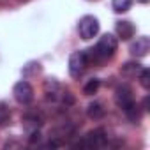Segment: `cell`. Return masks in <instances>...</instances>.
<instances>
[{
    "label": "cell",
    "mask_w": 150,
    "mask_h": 150,
    "mask_svg": "<svg viewBox=\"0 0 150 150\" xmlns=\"http://www.w3.org/2000/svg\"><path fill=\"white\" fill-rule=\"evenodd\" d=\"M99 87H101V81H99L97 78H92V80L83 87V94H85V96H94V94L99 90Z\"/></svg>",
    "instance_id": "17"
},
{
    "label": "cell",
    "mask_w": 150,
    "mask_h": 150,
    "mask_svg": "<svg viewBox=\"0 0 150 150\" xmlns=\"http://www.w3.org/2000/svg\"><path fill=\"white\" fill-rule=\"evenodd\" d=\"M41 72V64L39 62H30L23 67V76L25 78H30V76H35V74Z\"/></svg>",
    "instance_id": "16"
},
{
    "label": "cell",
    "mask_w": 150,
    "mask_h": 150,
    "mask_svg": "<svg viewBox=\"0 0 150 150\" xmlns=\"http://www.w3.org/2000/svg\"><path fill=\"white\" fill-rule=\"evenodd\" d=\"M0 4H2V0H0Z\"/></svg>",
    "instance_id": "21"
},
{
    "label": "cell",
    "mask_w": 150,
    "mask_h": 150,
    "mask_svg": "<svg viewBox=\"0 0 150 150\" xmlns=\"http://www.w3.org/2000/svg\"><path fill=\"white\" fill-rule=\"evenodd\" d=\"M42 124H44V117H42V113H39V111H27V113L23 115V127H25L27 132L37 131Z\"/></svg>",
    "instance_id": "7"
},
{
    "label": "cell",
    "mask_w": 150,
    "mask_h": 150,
    "mask_svg": "<svg viewBox=\"0 0 150 150\" xmlns=\"http://www.w3.org/2000/svg\"><path fill=\"white\" fill-rule=\"evenodd\" d=\"M115 30H117V35H118L122 41H129V39H131V37H134V34H136V28H134V25H132L131 21H127V20L117 21V25H115Z\"/></svg>",
    "instance_id": "10"
},
{
    "label": "cell",
    "mask_w": 150,
    "mask_h": 150,
    "mask_svg": "<svg viewBox=\"0 0 150 150\" xmlns=\"http://www.w3.org/2000/svg\"><path fill=\"white\" fill-rule=\"evenodd\" d=\"M141 69H143V65L139 62H125L120 67V74H122L124 78H127V80H134V78L139 76Z\"/></svg>",
    "instance_id": "11"
},
{
    "label": "cell",
    "mask_w": 150,
    "mask_h": 150,
    "mask_svg": "<svg viewBox=\"0 0 150 150\" xmlns=\"http://www.w3.org/2000/svg\"><path fill=\"white\" fill-rule=\"evenodd\" d=\"M11 122V108L6 103H0V127H4Z\"/></svg>",
    "instance_id": "15"
},
{
    "label": "cell",
    "mask_w": 150,
    "mask_h": 150,
    "mask_svg": "<svg viewBox=\"0 0 150 150\" xmlns=\"http://www.w3.org/2000/svg\"><path fill=\"white\" fill-rule=\"evenodd\" d=\"M124 113H125L127 120L132 122V124H139L141 118H143V108H141L138 103H134V101H132L129 106L124 108Z\"/></svg>",
    "instance_id": "12"
},
{
    "label": "cell",
    "mask_w": 150,
    "mask_h": 150,
    "mask_svg": "<svg viewBox=\"0 0 150 150\" xmlns=\"http://www.w3.org/2000/svg\"><path fill=\"white\" fill-rule=\"evenodd\" d=\"M117 48H118L117 37L111 35V34H104V35L99 37V41H97V44L94 48L85 51L87 62L88 64H103L104 60L111 58L117 53Z\"/></svg>",
    "instance_id": "1"
},
{
    "label": "cell",
    "mask_w": 150,
    "mask_h": 150,
    "mask_svg": "<svg viewBox=\"0 0 150 150\" xmlns=\"http://www.w3.org/2000/svg\"><path fill=\"white\" fill-rule=\"evenodd\" d=\"M138 78H139V85H141V87H143L145 90H148V88H150V71L143 67Z\"/></svg>",
    "instance_id": "18"
},
{
    "label": "cell",
    "mask_w": 150,
    "mask_h": 150,
    "mask_svg": "<svg viewBox=\"0 0 150 150\" xmlns=\"http://www.w3.org/2000/svg\"><path fill=\"white\" fill-rule=\"evenodd\" d=\"M78 34L81 39L88 41L92 37H96L99 34V20L92 14H87L83 16L80 21H78Z\"/></svg>",
    "instance_id": "3"
},
{
    "label": "cell",
    "mask_w": 150,
    "mask_h": 150,
    "mask_svg": "<svg viewBox=\"0 0 150 150\" xmlns=\"http://www.w3.org/2000/svg\"><path fill=\"white\" fill-rule=\"evenodd\" d=\"M39 141H41V132H39V129H37V131L28 132V143L35 145V143H39Z\"/></svg>",
    "instance_id": "19"
},
{
    "label": "cell",
    "mask_w": 150,
    "mask_h": 150,
    "mask_svg": "<svg viewBox=\"0 0 150 150\" xmlns=\"http://www.w3.org/2000/svg\"><path fill=\"white\" fill-rule=\"evenodd\" d=\"M129 51H131V55H132V57H138V58L145 57V55L150 51V39H148L146 35L136 37V41H132V42H131Z\"/></svg>",
    "instance_id": "8"
},
{
    "label": "cell",
    "mask_w": 150,
    "mask_h": 150,
    "mask_svg": "<svg viewBox=\"0 0 150 150\" xmlns=\"http://www.w3.org/2000/svg\"><path fill=\"white\" fill-rule=\"evenodd\" d=\"M87 115H88V118H92V120H101V118L106 115V108L103 106V103L94 101V103L88 104V108H87Z\"/></svg>",
    "instance_id": "13"
},
{
    "label": "cell",
    "mask_w": 150,
    "mask_h": 150,
    "mask_svg": "<svg viewBox=\"0 0 150 150\" xmlns=\"http://www.w3.org/2000/svg\"><path fill=\"white\" fill-rule=\"evenodd\" d=\"M132 6V0H111V7L115 13H127Z\"/></svg>",
    "instance_id": "14"
},
{
    "label": "cell",
    "mask_w": 150,
    "mask_h": 150,
    "mask_svg": "<svg viewBox=\"0 0 150 150\" xmlns=\"http://www.w3.org/2000/svg\"><path fill=\"white\" fill-rule=\"evenodd\" d=\"M138 2H141V4H146V2H148V0H138Z\"/></svg>",
    "instance_id": "20"
},
{
    "label": "cell",
    "mask_w": 150,
    "mask_h": 150,
    "mask_svg": "<svg viewBox=\"0 0 150 150\" xmlns=\"http://www.w3.org/2000/svg\"><path fill=\"white\" fill-rule=\"evenodd\" d=\"M13 96L20 104H30L34 99V88L28 81H18L13 87Z\"/></svg>",
    "instance_id": "5"
},
{
    "label": "cell",
    "mask_w": 150,
    "mask_h": 150,
    "mask_svg": "<svg viewBox=\"0 0 150 150\" xmlns=\"http://www.w3.org/2000/svg\"><path fill=\"white\" fill-rule=\"evenodd\" d=\"M87 65H88V62H87V55H85V51H72L71 53V57H69V74L72 78H80L81 74L85 72V69H87Z\"/></svg>",
    "instance_id": "4"
},
{
    "label": "cell",
    "mask_w": 150,
    "mask_h": 150,
    "mask_svg": "<svg viewBox=\"0 0 150 150\" xmlns=\"http://www.w3.org/2000/svg\"><path fill=\"white\" fill-rule=\"evenodd\" d=\"M62 94H64V88L55 78H48L44 81V96H46L48 101L55 103V101H58L62 97Z\"/></svg>",
    "instance_id": "6"
},
{
    "label": "cell",
    "mask_w": 150,
    "mask_h": 150,
    "mask_svg": "<svg viewBox=\"0 0 150 150\" xmlns=\"http://www.w3.org/2000/svg\"><path fill=\"white\" fill-rule=\"evenodd\" d=\"M108 145V134L104 129H92L88 131L76 145L74 146H78V148H103Z\"/></svg>",
    "instance_id": "2"
},
{
    "label": "cell",
    "mask_w": 150,
    "mask_h": 150,
    "mask_svg": "<svg viewBox=\"0 0 150 150\" xmlns=\"http://www.w3.org/2000/svg\"><path fill=\"white\" fill-rule=\"evenodd\" d=\"M132 101H134L132 90H131L127 85H122V87H118V88L115 90V104H117L120 110H124L125 106H129Z\"/></svg>",
    "instance_id": "9"
}]
</instances>
